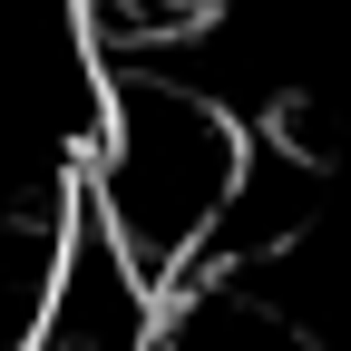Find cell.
Here are the masks:
<instances>
[{
  "mask_svg": "<svg viewBox=\"0 0 351 351\" xmlns=\"http://www.w3.org/2000/svg\"><path fill=\"white\" fill-rule=\"evenodd\" d=\"M244 156H254V127L205 78L108 69L98 78V127H88V156H78V215L176 302L215 263Z\"/></svg>",
  "mask_w": 351,
  "mask_h": 351,
  "instance_id": "cell-1",
  "label": "cell"
},
{
  "mask_svg": "<svg viewBox=\"0 0 351 351\" xmlns=\"http://www.w3.org/2000/svg\"><path fill=\"white\" fill-rule=\"evenodd\" d=\"M29 351H166V293L88 225V215H69Z\"/></svg>",
  "mask_w": 351,
  "mask_h": 351,
  "instance_id": "cell-2",
  "label": "cell"
}]
</instances>
